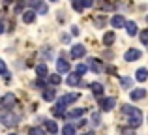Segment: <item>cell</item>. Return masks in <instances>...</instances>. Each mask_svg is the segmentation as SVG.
<instances>
[{
	"label": "cell",
	"instance_id": "cell-16",
	"mask_svg": "<svg viewBox=\"0 0 148 135\" xmlns=\"http://www.w3.org/2000/svg\"><path fill=\"white\" fill-rule=\"evenodd\" d=\"M79 83H81V75H79V73H75V71H73L71 75L68 77V84H69V86H77Z\"/></svg>",
	"mask_w": 148,
	"mask_h": 135
},
{
	"label": "cell",
	"instance_id": "cell-14",
	"mask_svg": "<svg viewBox=\"0 0 148 135\" xmlns=\"http://www.w3.org/2000/svg\"><path fill=\"white\" fill-rule=\"evenodd\" d=\"M126 30H127V34H130V36H137V23L135 21H127L126 23Z\"/></svg>",
	"mask_w": 148,
	"mask_h": 135
},
{
	"label": "cell",
	"instance_id": "cell-25",
	"mask_svg": "<svg viewBox=\"0 0 148 135\" xmlns=\"http://www.w3.org/2000/svg\"><path fill=\"white\" fill-rule=\"evenodd\" d=\"M62 135H75V126H71V124L64 126L62 128Z\"/></svg>",
	"mask_w": 148,
	"mask_h": 135
},
{
	"label": "cell",
	"instance_id": "cell-6",
	"mask_svg": "<svg viewBox=\"0 0 148 135\" xmlns=\"http://www.w3.org/2000/svg\"><path fill=\"white\" fill-rule=\"evenodd\" d=\"M86 55V49H84V45H73L71 47V56L73 58H83V56Z\"/></svg>",
	"mask_w": 148,
	"mask_h": 135
},
{
	"label": "cell",
	"instance_id": "cell-29",
	"mask_svg": "<svg viewBox=\"0 0 148 135\" xmlns=\"http://www.w3.org/2000/svg\"><path fill=\"white\" fill-rule=\"evenodd\" d=\"M141 41H143V45H146V47H148V28L141 32Z\"/></svg>",
	"mask_w": 148,
	"mask_h": 135
},
{
	"label": "cell",
	"instance_id": "cell-45",
	"mask_svg": "<svg viewBox=\"0 0 148 135\" xmlns=\"http://www.w3.org/2000/svg\"><path fill=\"white\" fill-rule=\"evenodd\" d=\"M146 19H148V17H146Z\"/></svg>",
	"mask_w": 148,
	"mask_h": 135
},
{
	"label": "cell",
	"instance_id": "cell-7",
	"mask_svg": "<svg viewBox=\"0 0 148 135\" xmlns=\"http://www.w3.org/2000/svg\"><path fill=\"white\" fill-rule=\"evenodd\" d=\"M56 69H58V73H68L69 71V62L64 56H60V58L56 60Z\"/></svg>",
	"mask_w": 148,
	"mask_h": 135
},
{
	"label": "cell",
	"instance_id": "cell-40",
	"mask_svg": "<svg viewBox=\"0 0 148 135\" xmlns=\"http://www.w3.org/2000/svg\"><path fill=\"white\" fill-rule=\"evenodd\" d=\"M81 135H94V132H86V133H81Z\"/></svg>",
	"mask_w": 148,
	"mask_h": 135
},
{
	"label": "cell",
	"instance_id": "cell-39",
	"mask_svg": "<svg viewBox=\"0 0 148 135\" xmlns=\"http://www.w3.org/2000/svg\"><path fill=\"white\" fill-rule=\"evenodd\" d=\"M6 30H4V23H0V34H4Z\"/></svg>",
	"mask_w": 148,
	"mask_h": 135
},
{
	"label": "cell",
	"instance_id": "cell-4",
	"mask_svg": "<svg viewBox=\"0 0 148 135\" xmlns=\"http://www.w3.org/2000/svg\"><path fill=\"white\" fill-rule=\"evenodd\" d=\"M143 56V53L139 51V49H127L126 55H124V60H127V62H133V60H139Z\"/></svg>",
	"mask_w": 148,
	"mask_h": 135
},
{
	"label": "cell",
	"instance_id": "cell-9",
	"mask_svg": "<svg viewBox=\"0 0 148 135\" xmlns=\"http://www.w3.org/2000/svg\"><path fill=\"white\" fill-rule=\"evenodd\" d=\"M126 19H124V15H112L111 19V25L114 26V28H122V26H126Z\"/></svg>",
	"mask_w": 148,
	"mask_h": 135
},
{
	"label": "cell",
	"instance_id": "cell-13",
	"mask_svg": "<svg viewBox=\"0 0 148 135\" xmlns=\"http://www.w3.org/2000/svg\"><path fill=\"white\" fill-rule=\"evenodd\" d=\"M36 73L41 77V79H45V77H49V69H47V64H38L36 66Z\"/></svg>",
	"mask_w": 148,
	"mask_h": 135
},
{
	"label": "cell",
	"instance_id": "cell-36",
	"mask_svg": "<svg viewBox=\"0 0 148 135\" xmlns=\"http://www.w3.org/2000/svg\"><path fill=\"white\" fill-rule=\"evenodd\" d=\"M34 86H38V88H43V90H47V88H45V84H43V81H36V83H34Z\"/></svg>",
	"mask_w": 148,
	"mask_h": 135
},
{
	"label": "cell",
	"instance_id": "cell-24",
	"mask_svg": "<svg viewBox=\"0 0 148 135\" xmlns=\"http://www.w3.org/2000/svg\"><path fill=\"white\" fill-rule=\"evenodd\" d=\"M90 124L94 126V128H98V126L101 124V114H99V113H94V114H92V118H90Z\"/></svg>",
	"mask_w": 148,
	"mask_h": 135
},
{
	"label": "cell",
	"instance_id": "cell-31",
	"mask_svg": "<svg viewBox=\"0 0 148 135\" xmlns=\"http://www.w3.org/2000/svg\"><path fill=\"white\" fill-rule=\"evenodd\" d=\"M120 135H135V132H133V128H122Z\"/></svg>",
	"mask_w": 148,
	"mask_h": 135
},
{
	"label": "cell",
	"instance_id": "cell-15",
	"mask_svg": "<svg viewBox=\"0 0 148 135\" xmlns=\"http://www.w3.org/2000/svg\"><path fill=\"white\" fill-rule=\"evenodd\" d=\"M45 128H47V132L53 133V135L58 133V126H56V122H54V120H45Z\"/></svg>",
	"mask_w": 148,
	"mask_h": 135
},
{
	"label": "cell",
	"instance_id": "cell-5",
	"mask_svg": "<svg viewBox=\"0 0 148 135\" xmlns=\"http://www.w3.org/2000/svg\"><path fill=\"white\" fill-rule=\"evenodd\" d=\"M122 114H126L127 118L130 116H143V113L137 109V107H133V105H124L122 107Z\"/></svg>",
	"mask_w": 148,
	"mask_h": 135
},
{
	"label": "cell",
	"instance_id": "cell-35",
	"mask_svg": "<svg viewBox=\"0 0 148 135\" xmlns=\"http://www.w3.org/2000/svg\"><path fill=\"white\" fill-rule=\"evenodd\" d=\"M73 10H77V11H81L83 10V4L79 2V0H77V2H73Z\"/></svg>",
	"mask_w": 148,
	"mask_h": 135
},
{
	"label": "cell",
	"instance_id": "cell-1",
	"mask_svg": "<svg viewBox=\"0 0 148 135\" xmlns=\"http://www.w3.org/2000/svg\"><path fill=\"white\" fill-rule=\"evenodd\" d=\"M0 120H2V126H6V128H13V126L19 124L17 114L13 111H6V109H0Z\"/></svg>",
	"mask_w": 148,
	"mask_h": 135
},
{
	"label": "cell",
	"instance_id": "cell-26",
	"mask_svg": "<svg viewBox=\"0 0 148 135\" xmlns=\"http://www.w3.org/2000/svg\"><path fill=\"white\" fill-rule=\"evenodd\" d=\"M49 83L51 84H60L62 83V77L58 75V73H53V75H49Z\"/></svg>",
	"mask_w": 148,
	"mask_h": 135
},
{
	"label": "cell",
	"instance_id": "cell-3",
	"mask_svg": "<svg viewBox=\"0 0 148 135\" xmlns=\"http://www.w3.org/2000/svg\"><path fill=\"white\" fill-rule=\"evenodd\" d=\"M77 99H79V92H69V94H64L58 99V105H69V103L77 101Z\"/></svg>",
	"mask_w": 148,
	"mask_h": 135
},
{
	"label": "cell",
	"instance_id": "cell-41",
	"mask_svg": "<svg viewBox=\"0 0 148 135\" xmlns=\"http://www.w3.org/2000/svg\"><path fill=\"white\" fill-rule=\"evenodd\" d=\"M4 2H6V4H10V2H13V0H4Z\"/></svg>",
	"mask_w": 148,
	"mask_h": 135
},
{
	"label": "cell",
	"instance_id": "cell-17",
	"mask_svg": "<svg viewBox=\"0 0 148 135\" xmlns=\"http://www.w3.org/2000/svg\"><path fill=\"white\" fill-rule=\"evenodd\" d=\"M83 114H84V109H71L68 114H66V118H71L73 120V118H81Z\"/></svg>",
	"mask_w": 148,
	"mask_h": 135
},
{
	"label": "cell",
	"instance_id": "cell-12",
	"mask_svg": "<svg viewBox=\"0 0 148 135\" xmlns=\"http://www.w3.org/2000/svg\"><path fill=\"white\" fill-rule=\"evenodd\" d=\"M131 99H133V101H139V99H143L146 96V90L145 88H137V90H131Z\"/></svg>",
	"mask_w": 148,
	"mask_h": 135
},
{
	"label": "cell",
	"instance_id": "cell-20",
	"mask_svg": "<svg viewBox=\"0 0 148 135\" xmlns=\"http://www.w3.org/2000/svg\"><path fill=\"white\" fill-rule=\"evenodd\" d=\"M135 77H137V81H141V83H145V81L148 79V69H145V68L137 69V73H135Z\"/></svg>",
	"mask_w": 148,
	"mask_h": 135
},
{
	"label": "cell",
	"instance_id": "cell-10",
	"mask_svg": "<svg viewBox=\"0 0 148 135\" xmlns=\"http://www.w3.org/2000/svg\"><path fill=\"white\" fill-rule=\"evenodd\" d=\"M116 105V98H107L101 101V111H112Z\"/></svg>",
	"mask_w": 148,
	"mask_h": 135
},
{
	"label": "cell",
	"instance_id": "cell-19",
	"mask_svg": "<svg viewBox=\"0 0 148 135\" xmlns=\"http://www.w3.org/2000/svg\"><path fill=\"white\" fill-rule=\"evenodd\" d=\"M41 96H43L45 101H53V99L56 98V92H54L53 88H47V90H43V94H41Z\"/></svg>",
	"mask_w": 148,
	"mask_h": 135
},
{
	"label": "cell",
	"instance_id": "cell-43",
	"mask_svg": "<svg viewBox=\"0 0 148 135\" xmlns=\"http://www.w3.org/2000/svg\"><path fill=\"white\" fill-rule=\"evenodd\" d=\"M10 135H17V133H10Z\"/></svg>",
	"mask_w": 148,
	"mask_h": 135
},
{
	"label": "cell",
	"instance_id": "cell-22",
	"mask_svg": "<svg viewBox=\"0 0 148 135\" xmlns=\"http://www.w3.org/2000/svg\"><path fill=\"white\" fill-rule=\"evenodd\" d=\"M103 43H105V45H112V43H114V32H105Z\"/></svg>",
	"mask_w": 148,
	"mask_h": 135
},
{
	"label": "cell",
	"instance_id": "cell-2",
	"mask_svg": "<svg viewBox=\"0 0 148 135\" xmlns=\"http://www.w3.org/2000/svg\"><path fill=\"white\" fill-rule=\"evenodd\" d=\"M0 105H2V109L11 111L15 105H17V96H15L13 92H8V94H4L2 99H0Z\"/></svg>",
	"mask_w": 148,
	"mask_h": 135
},
{
	"label": "cell",
	"instance_id": "cell-30",
	"mask_svg": "<svg viewBox=\"0 0 148 135\" xmlns=\"http://www.w3.org/2000/svg\"><path fill=\"white\" fill-rule=\"evenodd\" d=\"M120 83H122L124 88H130L131 86V79H130V77H122V79H120Z\"/></svg>",
	"mask_w": 148,
	"mask_h": 135
},
{
	"label": "cell",
	"instance_id": "cell-34",
	"mask_svg": "<svg viewBox=\"0 0 148 135\" xmlns=\"http://www.w3.org/2000/svg\"><path fill=\"white\" fill-rule=\"evenodd\" d=\"M81 4H83V8H92L94 6V0H81Z\"/></svg>",
	"mask_w": 148,
	"mask_h": 135
},
{
	"label": "cell",
	"instance_id": "cell-21",
	"mask_svg": "<svg viewBox=\"0 0 148 135\" xmlns=\"http://www.w3.org/2000/svg\"><path fill=\"white\" fill-rule=\"evenodd\" d=\"M90 90L94 92L96 96H101V94H103V84H101V83H92L90 84Z\"/></svg>",
	"mask_w": 148,
	"mask_h": 135
},
{
	"label": "cell",
	"instance_id": "cell-32",
	"mask_svg": "<svg viewBox=\"0 0 148 135\" xmlns=\"http://www.w3.org/2000/svg\"><path fill=\"white\" fill-rule=\"evenodd\" d=\"M28 135H45V132H43L41 128H32V130H30V133H28Z\"/></svg>",
	"mask_w": 148,
	"mask_h": 135
},
{
	"label": "cell",
	"instance_id": "cell-18",
	"mask_svg": "<svg viewBox=\"0 0 148 135\" xmlns=\"http://www.w3.org/2000/svg\"><path fill=\"white\" fill-rule=\"evenodd\" d=\"M127 122H130V128H139L143 124V116H130Z\"/></svg>",
	"mask_w": 148,
	"mask_h": 135
},
{
	"label": "cell",
	"instance_id": "cell-8",
	"mask_svg": "<svg viewBox=\"0 0 148 135\" xmlns=\"http://www.w3.org/2000/svg\"><path fill=\"white\" fill-rule=\"evenodd\" d=\"M88 68H90L92 71H96V73L103 71V64H101V60H98V58H90L88 60Z\"/></svg>",
	"mask_w": 148,
	"mask_h": 135
},
{
	"label": "cell",
	"instance_id": "cell-23",
	"mask_svg": "<svg viewBox=\"0 0 148 135\" xmlns=\"http://www.w3.org/2000/svg\"><path fill=\"white\" fill-rule=\"evenodd\" d=\"M53 114H54V116H64V114H66V105H58V103H56V107L53 109Z\"/></svg>",
	"mask_w": 148,
	"mask_h": 135
},
{
	"label": "cell",
	"instance_id": "cell-28",
	"mask_svg": "<svg viewBox=\"0 0 148 135\" xmlns=\"http://www.w3.org/2000/svg\"><path fill=\"white\" fill-rule=\"evenodd\" d=\"M86 69H88V66H84V64H77L75 73H79V75H84V73H86Z\"/></svg>",
	"mask_w": 148,
	"mask_h": 135
},
{
	"label": "cell",
	"instance_id": "cell-37",
	"mask_svg": "<svg viewBox=\"0 0 148 135\" xmlns=\"http://www.w3.org/2000/svg\"><path fill=\"white\" fill-rule=\"evenodd\" d=\"M38 11H40L41 15H45V13H47L49 10H47V6H45V4H43V6H41V8H40V10H38Z\"/></svg>",
	"mask_w": 148,
	"mask_h": 135
},
{
	"label": "cell",
	"instance_id": "cell-44",
	"mask_svg": "<svg viewBox=\"0 0 148 135\" xmlns=\"http://www.w3.org/2000/svg\"><path fill=\"white\" fill-rule=\"evenodd\" d=\"M73 2H77V0H73Z\"/></svg>",
	"mask_w": 148,
	"mask_h": 135
},
{
	"label": "cell",
	"instance_id": "cell-27",
	"mask_svg": "<svg viewBox=\"0 0 148 135\" xmlns=\"http://www.w3.org/2000/svg\"><path fill=\"white\" fill-rule=\"evenodd\" d=\"M0 75H4L6 79L10 77V73H8V68H6V62H4L2 58H0Z\"/></svg>",
	"mask_w": 148,
	"mask_h": 135
},
{
	"label": "cell",
	"instance_id": "cell-33",
	"mask_svg": "<svg viewBox=\"0 0 148 135\" xmlns=\"http://www.w3.org/2000/svg\"><path fill=\"white\" fill-rule=\"evenodd\" d=\"M30 6H32V8H38V10H40V8L43 6V0H30Z\"/></svg>",
	"mask_w": 148,
	"mask_h": 135
},
{
	"label": "cell",
	"instance_id": "cell-42",
	"mask_svg": "<svg viewBox=\"0 0 148 135\" xmlns=\"http://www.w3.org/2000/svg\"><path fill=\"white\" fill-rule=\"evenodd\" d=\"M51 2H58V0H51Z\"/></svg>",
	"mask_w": 148,
	"mask_h": 135
},
{
	"label": "cell",
	"instance_id": "cell-11",
	"mask_svg": "<svg viewBox=\"0 0 148 135\" xmlns=\"http://www.w3.org/2000/svg\"><path fill=\"white\" fill-rule=\"evenodd\" d=\"M34 21H36V11H34V10H28V11L23 13V23L30 25V23H34Z\"/></svg>",
	"mask_w": 148,
	"mask_h": 135
},
{
	"label": "cell",
	"instance_id": "cell-38",
	"mask_svg": "<svg viewBox=\"0 0 148 135\" xmlns=\"http://www.w3.org/2000/svg\"><path fill=\"white\" fill-rule=\"evenodd\" d=\"M79 32H81V30L77 28V26H71V34H73V36H79Z\"/></svg>",
	"mask_w": 148,
	"mask_h": 135
}]
</instances>
